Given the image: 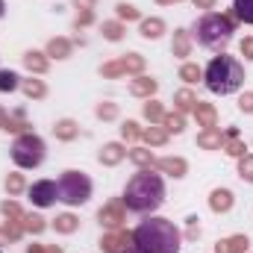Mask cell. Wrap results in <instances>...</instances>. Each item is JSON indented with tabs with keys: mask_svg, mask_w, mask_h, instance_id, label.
I'll list each match as a JSON object with an SVG mask.
<instances>
[{
	"mask_svg": "<svg viewBox=\"0 0 253 253\" xmlns=\"http://www.w3.org/2000/svg\"><path fill=\"white\" fill-rule=\"evenodd\" d=\"M138 253H180V230L165 218H147L132 233Z\"/></svg>",
	"mask_w": 253,
	"mask_h": 253,
	"instance_id": "obj_1",
	"label": "cell"
},
{
	"mask_svg": "<svg viewBox=\"0 0 253 253\" xmlns=\"http://www.w3.org/2000/svg\"><path fill=\"white\" fill-rule=\"evenodd\" d=\"M162 200H165V183L150 168L138 171L124 189V206L132 212H153L162 206Z\"/></svg>",
	"mask_w": 253,
	"mask_h": 253,
	"instance_id": "obj_2",
	"label": "cell"
},
{
	"mask_svg": "<svg viewBox=\"0 0 253 253\" xmlns=\"http://www.w3.org/2000/svg\"><path fill=\"white\" fill-rule=\"evenodd\" d=\"M203 80H206L209 91H215V94H233L245 83V68L233 56H215L209 62V68H206Z\"/></svg>",
	"mask_w": 253,
	"mask_h": 253,
	"instance_id": "obj_3",
	"label": "cell"
},
{
	"mask_svg": "<svg viewBox=\"0 0 253 253\" xmlns=\"http://www.w3.org/2000/svg\"><path fill=\"white\" fill-rule=\"evenodd\" d=\"M194 36L203 47H224L230 39H233V21L218 15V12H209L197 21L194 27Z\"/></svg>",
	"mask_w": 253,
	"mask_h": 253,
	"instance_id": "obj_4",
	"label": "cell"
},
{
	"mask_svg": "<svg viewBox=\"0 0 253 253\" xmlns=\"http://www.w3.org/2000/svg\"><path fill=\"white\" fill-rule=\"evenodd\" d=\"M12 159L21 168H39L42 159H44V141L39 135H33V132L18 135L15 144H12Z\"/></svg>",
	"mask_w": 253,
	"mask_h": 253,
	"instance_id": "obj_5",
	"label": "cell"
},
{
	"mask_svg": "<svg viewBox=\"0 0 253 253\" xmlns=\"http://www.w3.org/2000/svg\"><path fill=\"white\" fill-rule=\"evenodd\" d=\"M56 186H59V200L71 203V206H80L91 197V180L83 171H65Z\"/></svg>",
	"mask_w": 253,
	"mask_h": 253,
	"instance_id": "obj_6",
	"label": "cell"
},
{
	"mask_svg": "<svg viewBox=\"0 0 253 253\" xmlns=\"http://www.w3.org/2000/svg\"><path fill=\"white\" fill-rule=\"evenodd\" d=\"M30 200L36 206H50V203L59 200V186L53 180H39V183L30 186Z\"/></svg>",
	"mask_w": 253,
	"mask_h": 253,
	"instance_id": "obj_7",
	"label": "cell"
},
{
	"mask_svg": "<svg viewBox=\"0 0 253 253\" xmlns=\"http://www.w3.org/2000/svg\"><path fill=\"white\" fill-rule=\"evenodd\" d=\"M144 68V59L141 56H135V53H129L126 59H118V62L112 65H103V77H118V74H138Z\"/></svg>",
	"mask_w": 253,
	"mask_h": 253,
	"instance_id": "obj_8",
	"label": "cell"
},
{
	"mask_svg": "<svg viewBox=\"0 0 253 253\" xmlns=\"http://www.w3.org/2000/svg\"><path fill=\"white\" fill-rule=\"evenodd\" d=\"M100 248H103L106 253H126L129 248H132V233H124V230H115V233L103 236Z\"/></svg>",
	"mask_w": 253,
	"mask_h": 253,
	"instance_id": "obj_9",
	"label": "cell"
},
{
	"mask_svg": "<svg viewBox=\"0 0 253 253\" xmlns=\"http://www.w3.org/2000/svg\"><path fill=\"white\" fill-rule=\"evenodd\" d=\"M121 221H124V203H109V206H103L100 209V224H106V227H121Z\"/></svg>",
	"mask_w": 253,
	"mask_h": 253,
	"instance_id": "obj_10",
	"label": "cell"
},
{
	"mask_svg": "<svg viewBox=\"0 0 253 253\" xmlns=\"http://www.w3.org/2000/svg\"><path fill=\"white\" fill-rule=\"evenodd\" d=\"M194 118H197V124L206 126V129H215V124H218V115H215V109L209 106V103H194Z\"/></svg>",
	"mask_w": 253,
	"mask_h": 253,
	"instance_id": "obj_11",
	"label": "cell"
},
{
	"mask_svg": "<svg viewBox=\"0 0 253 253\" xmlns=\"http://www.w3.org/2000/svg\"><path fill=\"white\" fill-rule=\"evenodd\" d=\"M245 251H248V239H245V236L224 239V242H218V248H215V253H245Z\"/></svg>",
	"mask_w": 253,
	"mask_h": 253,
	"instance_id": "obj_12",
	"label": "cell"
},
{
	"mask_svg": "<svg viewBox=\"0 0 253 253\" xmlns=\"http://www.w3.org/2000/svg\"><path fill=\"white\" fill-rule=\"evenodd\" d=\"M124 156H126V150L121 144H106V147L100 150V162H103V165H118Z\"/></svg>",
	"mask_w": 253,
	"mask_h": 253,
	"instance_id": "obj_13",
	"label": "cell"
},
{
	"mask_svg": "<svg viewBox=\"0 0 253 253\" xmlns=\"http://www.w3.org/2000/svg\"><path fill=\"white\" fill-rule=\"evenodd\" d=\"M209 206H212L215 212H227V209L233 206V194H230L227 189L212 191V197H209Z\"/></svg>",
	"mask_w": 253,
	"mask_h": 253,
	"instance_id": "obj_14",
	"label": "cell"
},
{
	"mask_svg": "<svg viewBox=\"0 0 253 253\" xmlns=\"http://www.w3.org/2000/svg\"><path fill=\"white\" fill-rule=\"evenodd\" d=\"M156 168H162V171H168V174H174V177H183L186 174V162L183 159H156Z\"/></svg>",
	"mask_w": 253,
	"mask_h": 253,
	"instance_id": "obj_15",
	"label": "cell"
},
{
	"mask_svg": "<svg viewBox=\"0 0 253 253\" xmlns=\"http://www.w3.org/2000/svg\"><path fill=\"white\" fill-rule=\"evenodd\" d=\"M162 30H165V24H162L159 18H147V21H141V36H144V39H159Z\"/></svg>",
	"mask_w": 253,
	"mask_h": 253,
	"instance_id": "obj_16",
	"label": "cell"
},
{
	"mask_svg": "<svg viewBox=\"0 0 253 253\" xmlns=\"http://www.w3.org/2000/svg\"><path fill=\"white\" fill-rule=\"evenodd\" d=\"M129 91H132V94H141V97H147V94H153V91H156V80H147V77H138V80H132V85H129Z\"/></svg>",
	"mask_w": 253,
	"mask_h": 253,
	"instance_id": "obj_17",
	"label": "cell"
},
{
	"mask_svg": "<svg viewBox=\"0 0 253 253\" xmlns=\"http://www.w3.org/2000/svg\"><path fill=\"white\" fill-rule=\"evenodd\" d=\"M197 144H200V147H221V144H224V135H221L218 129H206L203 135H197Z\"/></svg>",
	"mask_w": 253,
	"mask_h": 253,
	"instance_id": "obj_18",
	"label": "cell"
},
{
	"mask_svg": "<svg viewBox=\"0 0 253 253\" xmlns=\"http://www.w3.org/2000/svg\"><path fill=\"white\" fill-rule=\"evenodd\" d=\"M47 53L56 56V59H65V56L71 53V42H68V39H53V42L47 44Z\"/></svg>",
	"mask_w": 253,
	"mask_h": 253,
	"instance_id": "obj_19",
	"label": "cell"
},
{
	"mask_svg": "<svg viewBox=\"0 0 253 253\" xmlns=\"http://www.w3.org/2000/svg\"><path fill=\"white\" fill-rule=\"evenodd\" d=\"M126 156H129V159H132L135 165H141V168H153V165H156V159H153V156H150L147 150H141V147H135V150H129Z\"/></svg>",
	"mask_w": 253,
	"mask_h": 253,
	"instance_id": "obj_20",
	"label": "cell"
},
{
	"mask_svg": "<svg viewBox=\"0 0 253 253\" xmlns=\"http://www.w3.org/2000/svg\"><path fill=\"white\" fill-rule=\"evenodd\" d=\"M233 9H236V15H239L245 24H253V0H236Z\"/></svg>",
	"mask_w": 253,
	"mask_h": 253,
	"instance_id": "obj_21",
	"label": "cell"
},
{
	"mask_svg": "<svg viewBox=\"0 0 253 253\" xmlns=\"http://www.w3.org/2000/svg\"><path fill=\"white\" fill-rule=\"evenodd\" d=\"M189 50H191L189 33H186V30H180V33L174 36V53H177V56H189Z\"/></svg>",
	"mask_w": 253,
	"mask_h": 253,
	"instance_id": "obj_22",
	"label": "cell"
},
{
	"mask_svg": "<svg viewBox=\"0 0 253 253\" xmlns=\"http://www.w3.org/2000/svg\"><path fill=\"white\" fill-rule=\"evenodd\" d=\"M24 65H27L30 71H36V74L47 71V59H44L42 53H27V56H24Z\"/></svg>",
	"mask_w": 253,
	"mask_h": 253,
	"instance_id": "obj_23",
	"label": "cell"
},
{
	"mask_svg": "<svg viewBox=\"0 0 253 253\" xmlns=\"http://www.w3.org/2000/svg\"><path fill=\"white\" fill-rule=\"evenodd\" d=\"M144 141H150V144H165V141H168V129L150 126V129H144Z\"/></svg>",
	"mask_w": 253,
	"mask_h": 253,
	"instance_id": "obj_24",
	"label": "cell"
},
{
	"mask_svg": "<svg viewBox=\"0 0 253 253\" xmlns=\"http://www.w3.org/2000/svg\"><path fill=\"white\" fill-rule=\"evenodd\" d=\"M224 147H227V153H233V156H245V144H242V141H236V129H230V132H227Z\"/></svg>",
	"mask_w": 253,
	"mask_h": 253,
	"instance_id": "obj_25",
	"label": "cell"
},
{
	"mask_svg": "<svg viewBox=\"0 0 253 253\" xmlns=\"http://www.w3.org/2000/svg\"><path fill=\"white\" fill-rule=\"evenodd\" d=\"M21 83H18V74L12 71H0V91H15Z\"/></svg>",
	"mask_w": 253,
	"mask_h": 253,
	"instance_id": "obj_26",
	"label": "cell"
},
{
	"mask_svg": "<svg viewBox=\"0 0 253 253\" xmlns=\"http://www.w3.org/2000/svg\"><path fill=\"white\" fill-rule=\"evenodd\" d=\"M77 132H80V126L74 124V121H59V124H56V138H65V141H68V138H74Z\"/></svg>",
	"mask_w": 253,
	"mask_h": 253,
	"instance_id": "obj_27",
	"label": "cell"
},
{
	"mask_svg": "<svg viewBox=\"0 0 253 253\" xmlns=\"http://www.w3.org/2000/svg\"><path fill=\"white\" fill-rule=\"evenodd\" d=\"M21 227H24V230H33V233H42V230H44V221H42L39 215H24V218H21Z\"/></svg>",
	"mask_w": 253,
	"mask_h": 253,
	"instance_id": "obj_28",
	"label": "cell"
},
{
	"mask_svg": "<svg viewBox=\"0 0 253 253\" xmlns=\"http://www.w3.org/2000/svg\"><path fill=\"white\" fill-rule=\"evenodd\" d=\"M174 100H177V109H180V112H186V109H194V103H197L191 91H177V97H174Z\"/></svg>",
	"mask_w": 253,
	"mask_h": 253,
	"instance_id": "obj_29",
	"label": "cell"
},
{
	"mask_svg": "<svg viewBox=\"0 0 253 253\" xmlns=\"http://www.w3.org/2000/svg\"><path fill=\"white\" fill-rule=\"evenodd\" d=\"M103 36H106L109 42H118V39L124 36V27L115 24V21H109V24H103Z\"/></svg>",
	"mask_w": 253,
	"mask_h": 253,
	"instance_id": "obj_30",
	"label": "cell"
},
{
	"mask_svg": "<svg viewBox=\"0 0 253 253\" xmlns=\"http://www.w3.org/2000/svg\"><path fill=\"white\" fill-rule=\"evenodd\" d=\"M24 91H27L30 97H44L47 88H44V83H39V80H27V83H24Z\"/></svg>",
	"mask_w": 253,
	"mask_h": 253,
	"instance_id": "obj_31",
	"label": "cell"
},
{
	"mask_svg": "<svg viewBox=\"0 0 253 253\" xmlns=\"http://www.w3.org/2000/svg\"><path fill=\"white\" fill-rule=\"evenodd\" d=\"M144 115H147V121H162V118H165L162 106H159V103H153V100H147V103H144Z\"/></svg>",
	"mask_w": 253,
	"mask_h": 253,
	"instance_id": "obj_32",
	"label": "cell"
},
{
	"mask_svg": "<svg viewBox=\"0 0 253 253\" xmlns=\"http://www.w3.org/2000/svg\"><path fill=\"white\" fill-rule=\"evenodd\" d=\"M56 230H59V233H74V230H77V218H74V215H59V218H56Z\"/></svg>",
	"mask_w": 253,
	"mask_h": 253,
	"instance_id": "obj_33",
	"label": "cell"
},
{
	"mask_svg": "<svg viewBox=\"0 0 253 253\" xmlns=\"http://www.w3.org/2000/svg\"><path fill=\"white\" fill-rule=\"evenodd\" d=\"M180 77H183L186 83H197V80H200V68H197V65H183V68H180Z\"/></svg>",
	"mask_w": 253,
	"mask_h": 253,
	"instance_id": "obj_34",
	"label": "cell"
},
{
	"mask_svg": "<svg viewBox=\"0 0 253 253\" xmlns=\"http://www.w3.org/2000/svg\"><path fill=\"white\" fill-rule=\"evenodd\" d=\"M239 174L253 183V156H242V162H239Z\"/></svg>",
	"mask_w": 253,
	"mask_h": 253,
	"instance_id": "obj_35",
	"label": "cell"
},
{
	"mask_svg": "<svg viewBox=\"0 0 253 253\" xmlns=\"http://www.w3.org/2000/svg\"><path fill=\"white\" fill-rule=\"evenodd\" d=\"M162 121H165V129H174V132L183 129V115H180V112H177V115H165Z\"/></svg>",
	"mask_w": 253,
	"mask_h": 253,
	"instance_id": "obj_36",
	"label": "cell"
},
{
	"mask_svg": "<svg viewBox=\"0 0 253 253\" xmlns=\"http://www.w3.org/2000/svg\"><path fill=\"white\" fill-rule=\"evenodd\" d=\"M121 132H124V138H126V141H135V138L141 135V132H138V124H135V121H126V124L121 126Z\"/></svg>",
	"mask_w": 253,
	"mask_h": 253,
	"instance_id": "obj_37",
	"label": "cell"
},
{
	"mask_svg": "<svg viewBox=\"0 0 253 253\" xmlns=\"http://www.w3.org/2000/svg\"><path fill=\"white\" fill-rule=\"evenodd\" d=\"M6 189H9V194H18V191L24 189V177H21V174H12V177L6 180Z\"/></svg>",
	"mask_w": 253,
	"mask_h": 253,
	"instance_id": "obj_38",
	"label": "cell"
},
{
	"mask_svg": "<svg viewBox=\"0 0 253 253\" xmlns=\"http://www.w3.org/2000/svg\"><path fill=\"white\" fill-rule=\"evenodd\" d=\"M27 126V121H24V115L21 112H15V115H9L6 118V129H24Z\"/></svg>",
	"mask_w": 253,
	"mask_h": 253,
	"instance_id": "obj_39",
	"label": "cell"
},
{
	"mask_svg": "<svg viewBox=\"0 0 253 253\" xmlns=\"http://www.w3.org/2000/svg\"><path fill=\"white\" fill-rule=\"evenodd\" d=\"M0 209H3V212H6L9 218H24V212H21V209H18V203H12V200H6V203H3Z\"/></svg>",
	"mask_w": 253,
	"mask_h": 253,
	"instance_id": "obj_40",
	"label": "cell"
},
{
	"mask_svg": "<svg viewBox=\"0 0 253 253\" xmlns=\"http://www.w3.org/2000/svg\"><path fill=\"white\" fill-rule=\"evenodd\" d=\"M118 18H124V21H135V18H138V12H135L132 6L121 3V6H118Z\"/></svg>",
	"mask_w": 253,
	"mask_h": 253,
	"instance_id": "obj_41",
	"label": "cell"
},
{
	"mask_svg": "<svg viewBox=\"0 0 253 253\" xmlns=\"http://www.w3.org/2000/svg\"><path fill=\"white\" fill-rule=\"evenodd\" d=\"M97 115H100V118H115L118 109H115L112 103H100V106H97Z\"/></svg>",
	"mask_w": 253,
	"mask_h": 253,
	"instance_id": "obj_42",
	"label": "cell"
},
{
	"mask_svg": "<svg viewBox=\"0 0 253 253\" xmlns=\"http://www.w3.org/2000/svg\"><path fill=\"white\" fill-rule=\"evenodd\" d=\"M30 253H62V248L50 245V248H42V245H30Z\"/></svg>",
	"mask_w": 253,
	"mask_h": 253,
	"instance_id": "obj_43",
	"label": "cell"
},
{
	"mask_svg": "<svg viewBox=\"0 0 253 253\" xmlns=\"http://www.w3.org/2000/svg\"><path fill=\"white\" fill-rule=\"evenodd\" d=\"M242 53H245L248 59H253V39H245V42H242Z\"/></svg>",
	"mask_w": 253,
	"mask_h": 253,
	"instance_id": "obj_44",
	"label": "cell"
},
{
	"mask_svg": "<svg viewBox=\"0 0 253 253\" xmlns=\"http://www.w3.org/2000/svg\"><path fill=\"white\" fill-rule=\"evenodd\" d=\"M239 106H242V109H245V112H253V94H245V97H242V103H239Z\"/></svg>",
	"mask_w": 253,
	"mask_h": 253,
	"instance_id": "obj_45",
	"label": "cell"
},
{
	"mask_svg": "<svg viewBox=\"0 0 253 253\" xmlns=\"http://www.w3.org/2000/svg\"><path fill=\"white\" fill-rule=\"evenodd\" d=\"M88 21H91V9H85V12H83V15L77 18V27H85Z\"/></svg>",
	"mask_w": 253,
	"mask_h": 253,
	"instance_id": "obj_46",
	"label": "cell"
},
{
	"mask_svg": "<svg viewBox=\"0 0 253 253\" xmlns=\"http://www.w3.org/2000/svg\"><path fill=\"white\" fill-rule=\"evenodd\" d=\"M197 3V9H212L215 6V0H194Z\"/></svg>",
	"mask_w": 253,
	"mask_h": 253,
	"instance_id": "obj_47",
	"label": "cell"
},
{
	"mask_svg": "<svg viewBox=\"0 0 253 253\" xmlns=\"http://www.w3.org/2000/svg\"><path fill=\"white\" fill-rule=\"evenodd\" d=\"M74 3H77V6H83V9H91V3H94V0H74Z\"/></svg>",
	"mask_w": 253,
	"mask_h": 253,
	"instance_id": "obj_48",
	"label": "cell"
},
{
	"mask_svg": "<svg viewBox=\"0 0 253 253\" xmlns=\"http://www.w3.org/2000/svg\"><path fill=\"white\" fill-rule=\"evenodd\" d=\"M0 126H6V112L0 109Z\"/></svg>",
	"mask_w": 253,
	"mask_h": 253,
	"instance_id": "obj_49",
	"label": "cell"
},
{
	"mask_svg": "<svg viewBox=\"0 0 253 253\" xmlns=\"http://www.w3.org/2000/svg\"><path fill=\"white\" fill-rule=\"evenodd\" d=\"M3 9H6V3H3V0H0V18H3Z\"/></svg>",
	"mask_w": 253,
	"mask_h": 253,
	"instance_id": "obj_50",
	"label": "cell"
},
{
	"mask_svg": "<svg viewBox=\"0 0 253 253\" xmlns=\"http://www.w3.org/2000/svg\"><path fill=\"white\" fill-rule=\"evenodd\" d=\"M159 3H174V0H159Z\"/></svg>",
	"mask_w": 253,
	"mask_h": 253,
	"instance_id": "obj_51",
	"label": "cell"
},
{
	"mask_svg": "<svg viewBox=\"0 0 253 253\" xmlns=\"http://www.w3.org/2000/svg\"><path fill=\"white\" fill-rule=\"evenodd\" d=\"M126 253H132V251H126Z\"/></svg>",
	"mask_w": 253,
	"mask_h": 253,
	"instance_id": "obj_52",
	"label": "cell"
}]
</instances>
